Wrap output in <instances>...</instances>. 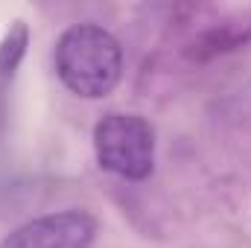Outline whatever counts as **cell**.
<instances>
[{
    "instance_id": "cell-1",
    "label": "cell",
    "mask_w": 251,
    "mask_h": 248,
    "mask_svg": "<svg viewBox=\"0 0 251 248\" xmlns=\"http://www.w3.org/2000/svg\"><path fill=\"white\" fill-rule=\"evenodd\" d=\"M56 73L76 97L100 99L111 94L123 76V50L108 29L76 24L64 29L56 44Z\"/></svg>"
},
{
    "instance_id": "cell-2",
    "label": "cell",
    "mask_w": 251,
    "mask_h": 248,
    "mask_svg": "<svg viewBox=\"0 0 251 248\" xmlns=\"http://www.w3.org/2000/svg\"><path fill=\"white\" fill-rule=\"evenodd\" d=\"M97 164L126 181H143L155 167V131L137 114L111 111L94 128Z\"/></svg>"
},
{
    "instance_id": "cell-3",
    "label": "cell",
    "mask_w": 251,
    "mask_h": 248,
    "mask_svg": "<svg viewBox=\"0 0 251 248\" xmlns=\"http://www.w3.org/2000/svg\"><path fill=\"white\" fill-rule=\"evenodd\" d=\"M97 228L88 210H59L15 228L0 248H91Z\"/></svg>"
},
{
    "instance_id": "cell-4",
    "label": "cell",
    "mask_w": 251,
    "mask_h": 248,
    "mask_svg": "<svg viewBox=\"0 0 251 248\" xmlns=\"http://www.w3.org/2000/svg\"><path fill=\"white\" fill-rule=\"evenodd\" d=\"M24 47H26V26L21 21H15V26L6 32V38L0 44V76L15 73V67L24 56Z\"/></svg>"
}]
</instances>
